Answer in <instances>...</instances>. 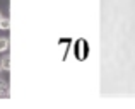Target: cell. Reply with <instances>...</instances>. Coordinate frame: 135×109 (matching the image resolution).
<instances>
[{
	"label": "cell",
	"instance_id": "2",
	"mask_svg": "<svg viewBox=\"0 0 135 109\" xmlns=\"http://www.w3.org/2000/svg\"><path fill=\"white\" fill-rule=\"evenodd\" d=\"M9 94V87H7L5 82H0V97H5Z\"/></svg>",
	"mask_w": 135,
	"mask_h": 109
},
{
	"label": "cell",
	"instance_id": "4",
	"mask_svg": "<svg viewBox=\"0 0 135 109\" xmlns=\"http://www.w3.org/2000/svg\"><path fill=\"white\" fill-rule=\"evenodd\" d=\"M9 27H10V20L2 17V19H0V29H9Z\"/></svg>",
	"mask_w": 135,
	"mask_h": 109
},
{
	"label": "cell",
	"instance_id": "3",
	"mask_svg": "<svg viewBox=\"0 0 135 109\" xmlns=\"http://www.w3.org/2000/svg\"><path fill=\"white\" fill-rule=\"evenodd\" d=\"M7 48H9V41H7V38H0V51H5Z\"/></svg>",
	"mask_w": 135,
	"mask_h": 109
},
{
	"label": "cell",
	"instance_id": "1",
	"mask_svg": "<svg viewBox=\"0 0 135 109\" xmlns=\"http://www.w3.org/2000/svg\"><path fill=\"white\" fill-rule=\"evenodd\" d=\"M0 68L2 70H9L10 68V58L9 56H3L2 61H0Z\"/></svg>",
	"mask_w": 135,
	"mask_h": 109
},
{
	"label": "cell",
	"instance_id": "6",
	"mask_svg": "<svg viewBox=\"0 0 135 109\" xmlns=\"http://www.w3.org/2000/svg\"><path fill=\"white\" fill-rule=\"evenodd\" d=\"M0 70H2V68H0Z\"/></svg>",
	"mask_w": 135,
	"mask_h": 109
},
{
	"label": "cell",
	"instance_id": "5",
	"mask_svg": "<svg viewBox=\"0 0 135 109\" xmlns=\"http://www.w3.org/2000/svg\"><path fill=\"white\" fill-rule=\"evenodd\" d=\"M0 19H2V14H0Z\"/></svg>",
	"mask_w": 135,
	"mask_h": 109
}]
</instances>
